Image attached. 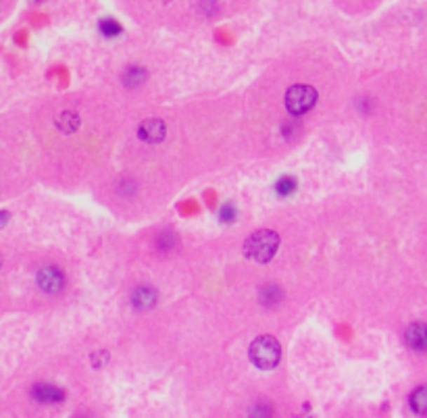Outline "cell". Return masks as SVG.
Here are the masks:
<instances>
[{
	"instance_id": "obj_1",
	"label": "cell",
	"mask_w": 427,
	"mask_h": 418,
	"mask_svg": "<svg viewBox=\"0 0 427 418\" xmlns=\"http://www.w3.org/2000/svg\"><path fill=\"white\" fill-rule=\"evenodd\" d=\"M280 248V235L276 231L263 229L252 233L244 244V254L257 263H269Z\"/></svg>"
},
{
	"instance_id": "obj_2",
	"label": "cell",
	"mask_w": 427,
	"mask_h": 418,
	"mask_svg": "<svg viewBox=\"0 0 427 418\" xmlns=\"http://www.w3.org/2000/svg\"><path fill=\"white\" fill-rule=\"evenodd\" d=\"M280 358H282V348H280L278 340H273L269 335L257 337L250 346V360L259 368H273V366H278Z\"/></svg>"
},
{
	"instance_id": "obj_3",
	"label": "cell",
	"mask_w": 427,
	"mask_h": 418,
	"mask_svg": "<svg viewBox=\"0 0 427 418\" xmlns=\"http://www.w3.org/2000/svg\"><path fill=\"white\" fill-rule=\"evenodd\" d=\"M317 102V92L311 85H294L285 94V106L290 115H304Z\"/></svg>"
},
{
	"instance_id": "obj_4",
	"label": "cell",
	"mask_w": 427,
	"mask_h": 418,
	"mask_svg": "<svg viewBox=\"0 0 427 418\" xmlns=\"http://www.w3.org/2000/svg\"><path fill=\"white\" fill-rule=\"evenodd\" d=\"M38 285H40V289H44V291H48V293H57V291L63 289L65 277H63V273H61L59 269H55V267H44V269L38 273Z\"/></svg>"
},
{
	"instance_id": "obj_5",
	"label": "cell",
	"mask_w": 427,
	"mask_h": 418,
	"mask_svg": "<svg viewBox=\"0 0 427 418\" xmlns=\"http://www.w3.org/2000/svg\"><path fill=\"white\" fill-rule=\"evenodd\" d=\"M138 134H140V139L148 141V144H158V141L165 139L167 127H165V123L158 121V119H148V121H144L142 125H140V132H138Z\"/></svg>"
},
{
	"instance_id": "obj_6",
	"label": "cell",
	"mask_w": 427,
	"mask_h": 418,
	"mask_svg": "<svg viewBox=\"0 0 427 418\" xmlns=\"http://www.w3.org/2000/svg\"><path fill=\"white\" fill-rule=\"evenodd\" d=\"M427 342V329L423 323H415L407 329V344L417 351H423L426 349Z\"/></svg>"
},
{
	"instance_id": "obj_7",
	"label": "cell",
	"mask_w": 427,
	"mask_h": 418,
	"mask_svg": "<svg viewBox=\"0 0 427 418\" xmlns=\"http://www.w3.org/2000/svg\"><path fill=\"white\" fill-rule=\"evenodd\" d=\"M32 393H34V398H36L38 402H46V404L61 402V400H63V396H65L61 389H57V387H53V385H46V383L36 385Z\"/></svg>"
},
{
	"instance_id": "obj_8",
	"label": "cell",
	"mask_w": 427,
	"mask_h": 418,
	"mask_svg": "<svg viewBox=\"0 0 427 418\" xmlns=\"http://www.w3.org/2000/svg\"><path fill=\"white\" fill-rule=\"evenodd\" d=\"M132 304L138 308V310H148L156 304V293L150 289V287H140L134 291L132 295Z\"/></svg>"
},
{
	"instance_id": "obj_9",
	"label": "cell",
	"mask_w": 427,
	"mask_h": 418,
	"mask_svg": "<svg viewBox=\"0 0 427 418\" xmlns=\"http://www.w3.org/2000/svg\"><path fill=\"white\" fill-rule=\"evenodd\" d=\"M57 125H59V130H61V132H65V134H73V132L79 127V117H77V115H73V113H63V115L57 119Z\"/></svg>"
},
{
	"instance_id": "obj_10",
	"label": "cell",
	"mask_w": 427,
	"mask_h": 418,
	"mask_svg": "<svg viewBox=\"0 0 427 418\" xmlns=\"http://www.w3.org/2000/svg\"><path fill=\"white\" fill-rule=\"evenodd\" d=\"M411 406L417 414H426L427 410V389L419 387L413 396H411Z\"/></svg>"
},
{
	"instance_id": "obj_11",
	"label": "cell",
	"mask_w": 427,
	"mask_h": 418,
	"mask_svg": "<svg viewBox=\"0 0 427 418\" xmlns=\"http://www.w3.org/2000/svg\"><path fill=\"white\" fill-rule=\"evenodd\" d=\"M144 79H146V71L142 67H130L123 75L126 85H140L144 83Z\"/></svg>"
},
{
	"instance_id": "obj_12",
	"label": "cell",
	"mask_w": 427,
	"mask_h": 418,
	"mask_svg": "<svg viewBox=\"0 0 427 418\" xmlns=\"http://www.w3.org/2000/svg\"><path fill=\"white\" fill-rule=\"evenodd\" d=\"M261 298H263V304L271 306V304H278V302H280L282 291H280V287H276V285H267V287L261 289Z\"/></svg>"
},
{
	"instance_id": "obj_13",
	"label": "cell",
	"mask_w": 427,
	"mask_h": 418,
	"mask_svg": "<svg viewBox=\"0 0 427 418\" xmlns=\"http://www.w3.org/2000/svg\"><path fill=\"white\" fill-rule=\"evenodd\" d=\"M100 32L104 36H119L121 34V25L117 21H113V19H104V21H100Z\"/></svg>"
},
{
	"instance_id": "obj_14",
	"label": "cell",
	"mask_w": 427,
	"mask_h": 418,
	"mask_svg": "<svg viewBox=\"0 0 427 418\" xmlns=\"http://www.w3.org/2000/svg\"><path fill=\"white\" fill-rule=\"evenodd\" d=\"M276 190H278L280 196H290V194L296 190V181H294L292 177H284V179L278 181V188H276Z\"/></svg>"
},
{
	"instance_id": "obj_15",
	"label": "cell",
	"mask_w": 427,
	"mask_h": 418,
	"mask_svg": "<svg viewBox=\"0 0 427 418\" xmlns=\"http://www.w3.org/2000/svg\"><path fill=\"white\" fill-rule=\"evenodd\" d=\"M233 218V209H223V221H231Z\"/></svg>"
},
{
	"instance_id": "obj_16",
	"label": "cell",
	"mask_w": 427,
	"mask_h": 418,
	"mask_svg": "<svg viewBox=\"0 0 427 418\" xmlns=\"http://www.w3.org/2000/svg\"><path fill=\"white\" fill-rule=\"evenodd\" d=\"M6 216H8L6 212H0V225H2V223H6Z\"/></svg>"
}]
</instances>
